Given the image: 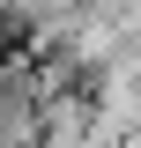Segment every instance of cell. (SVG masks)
I'll return each mask as SVG.
<instances>
[{
    "mask_svg": "<svg viewBox=\"0 0 141 148\" xmlns=\"http://www.w3.org/2000/svg\"><path fill=\"white\" fill-rule=\"evenodd\" d=\"M37 15H52V0H0V30H30Z\"/></svg>",
    "mask_w": 141,
    "mask_h": 148,
    "instance_id": "cell-1",
    "label": "cell"
}]
</instances>
